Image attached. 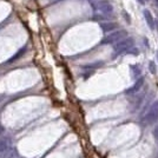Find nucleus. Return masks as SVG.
I'll return each mask as SVG.
<instances>
[{"mask_svg": "<svg viewBox=\"0 0 158 158\" xmlns=\"http://www.w3.org/2000/svg\"><path fill=\"white\" fill-rule=\"evenodd\" d=\"M127 37V33L124 30H118V31H112L110 34H107L106 37L103 38L102 44L104 45H109V44H116L120 40H123L124 38Z\"/></svg>", "mask_w": 158, "mask_h": 158, "instance_id": "nucleus-1", "label": "nucleus"}, {"mask_svg": "<svg viewBox=\"0 0 158 158\" xmlns=\"http://www.w3.org/2000/svg\"><path fill=\"white\" fill-rule=\"evenodd\" d=\"M91 6L93 7L94 11H97L99 13L110 15V14H112V12H113V6H112L109 1H106V0L91 1Z\"/></svg>", "mask_w": 158, "mask_h": 158, "instance_id": "nucleus-2", "label": "nucleus"}, {"mask_svg": "<svg viewBox=\"0 0 158 158\" xmlns=\"http://www.w3.org/2000/svg\"><path fill=\"white\" fill-rule=\"evenodd\" d=\"M133 44H135V41L132 38H124L123 40H120L118 43H116L114 44V46H113V51H114V54H122V53L126 52V51H129V50H131L132 47H133Z\"/></svg>", "mask_w": 158, "mask_h": 158, "instance_id": "nucleus-3", "label": "nucleus"}, {"mask_svg": "<svg viewBox=\"0 0 158 158\" xmlns=\"http://www.w3.org/2000/svg\"><path fill=\"white\" fill-rule=\"evenodd\" d=\"M158 120V102H155L153 104L150 105L149 110L146 111L144 116V122L145 124H155Z\"/></svg>", "mask_w": 158, "mask_h": 158, "instance_id": "nucleus-4", "label": "nucleus"}, {"mask_svg": "<svg viewBox=\"0 0 158 158\" xmlns=\"http://www.w3.org/2000/svg\"><path fill=\"white\" fill-rule=\"evenodd\" d=\"M143 15H144V19L146 21V24H148V26L150 30H155V27H156V21L153 19V17H152V14L150 11H148V10H144L143 11Z\"/></svg>", "mask_w": 158, "mask_h": 158, "instance_id": "nucleus-5", "label": "nucleus"}, {"mask_svg": "<svg viewBox=\"0 0 158 158\" xmlns=\"http://www.w3.org/2000/svg\"><path fill=\"white\" fill-rule=\"evenodd\" d=\"M143 84H144V78L143 77H139V78H137V81L135 83V85L131 86L129 90H126V93L127 94H133V93L138 92L139 90L142 89Z\"/></svg>", "mask_w": 158, "mask_h": 158, "instance_id": "nucleus-6", "label": "nucleus"}, {"mask_svg": "<svg viewBox=\"0 0 158 158\" xmlns=\"http://www.w3.org/2000/svg\"><path fill=\"white\" fill-rule=\"evenodd\" d=\"M11 148H12V139L10 137H4L0 139V153L11 149Z\"/></svg>", "mask_w": 158, "mask_h": 158, "instance_id": "nucleus-7", "label": "nucleus"}, {"mask_svg": "<svg viewBox=\"0 0 158 158\" xmlns=\"http://www.w3.org/2000/svg\"><path fill=\"white\" fill-rule=\"evenodd\" d=\"M118 27V25L116 23L112 21H106V23H102L100 24V28L103 30V32H112Z\"/></svg>", "mask_w": 158, "mask_h": 158, "instance_id": "nucleus-8", "label": "nucleus"}, {"mask_svg": "<svg viewBox=\"0 0 158 158\" xmlns=\"http://www.w3.org/2000/svg\"><path fill=\"white\" fill-rule=\"evenodd\" d=\"M17 157H18V152H17L15 149H12V148L0 153V158H17Z\"/></svg>", "mask_w": 158, "mask_h": 158, "instance_id": "nucleus-9", "label": "nucleus"}, {"mask_svg": "<svg viewBox=\"0 0 158 158\" xmlns=\"http://www.w3.org/2000/svg\"><path fill=\"white\" fill-rule=\"evenodd\" d=\"M25 52H26V47H23V48H20L18 52L14 54L13 57L11 58V59L8 60V63H13V61H15V60H18L20 58V57H23L24 54H25Z\"/></svg>", "mask_w": 158, "mask_h": 158, "instance_id": "nucleus-10", "label": "nucleus"}, {"mask_svg": "<svg viewBox=\"0 0 158 158\" xmlns=\"http://www.w3.org/2000/svg\"><path fill=\"white\" fill-rule=\"evenodd\" d=\"M131 69H132V73H133V77L135 78H138V76L140 74V69L137 65L131 66Z\"/></svg>", "mask_w": 158, "mask_h": 158, "instance_id": "nucleus-11", "label": "nucleus"}, {"mask_svg": "<svg viewBox=\"0 0 158 158\" xmlns=\"http://www.w3.org/2000/svg\"><path fill=\"white\" fill-rule=\"evenodd\" d=\"M149 69H150V72L151 73H156V64L153 63V61H150V64H149Z\"/></svg>", "mask_w": 158, "mask_h": 158, "instance_id": "nucleus-12", "label": "nucleus"}, {"mask_svg": "<svg viewBox=\"0 0 158 158\" xmlns=\"http://www.w3.org/2000/svg\"><path fill=\"white\" fill-rule=\"evenodd\" d=\"M153 137H155V140H156V143L158 145V126L153 130Z\"/></svg>", "mask_w": 158, "mask_h": 158, "instance_id": "nucleus-13", "label": "nucleus"}, {"mask_svg": "<svg viewBox=\"0 0 158 158\" xmlns=\"http://www.w3.org/2000/svg\"><path fill=\"white\" fill-rule=\"evenodd\" d=\"M4 132H5V127H4V126L0 124V136H1V135H2Z\"/></svg>", "mask_w": 158, "mask_h": 158, "instance_id": "nucleus-14", "label": "nucleus"}, {"mask_svg": "<svg viewBox=\"0 0 158 158\" xmlns=\"http://www.w3.org/2000/svg\"><path fill=\"white\" fill-rule=\"evenodd\" d=\"M58 1H63V0H50L51 4H54V2H58Z\"/></svg>", "mask_w": 158, "mask_h": 158, "instance_id": "nucleus-15", "label": "nucleus"}, {"mask_svg": "<svg viewBox=\"0 0 158 158\" xmlns=\"http://www.w3.org/2000/svg\"><path fill=\"white\" fill-rule=\"evenodd\" d=\"M139 1V4H142V5H144L145 2H146V0H138Z\"/></svg>", "mask_w": 158, "mask_h": 158, "instance_id": "nucleus-16", "label": "nucleus"}, {"mask_svg": "<svg viewBox=\"0 0 158 158\" xmlns=\"http://www.w3.org/2000/svg\"><path fill=\"white\" fill-rule=\"evenodd\" d=\"M156 56H157V61H158V51H157V53H156Z\"/></svg>", "mask_w": 158, "mask_h": 158, "instance_id": "nucleus-17", "label": "nucleus"}, {"mask_svg": "<svg viewBox=\"0 0 158 158\" xmlns=\"http://www.w3.org/2000/svg\"><path fill=\"white\" fill-rule=\"evenodd\" d=\"M89 1H97V0H89Z\"/></svg>", "mask_w": 158, "mask_h": 158, "instance_id": "nucleus-18", "label": "nucleus"}, {"mask_svg": "<svg viewBox=\"0 0 158 158\" xmlns=\"http://www.w3.org/2000/svg\"><path fill=\"white\" fill-rule=\"evenodd\" d=\"M157 158H158V155H157Z\"/></svg>", "mask_w": 158, "mask_h": 158, "instance_id": "nucleus-19", "label": "nucleus"}]
</instances>
